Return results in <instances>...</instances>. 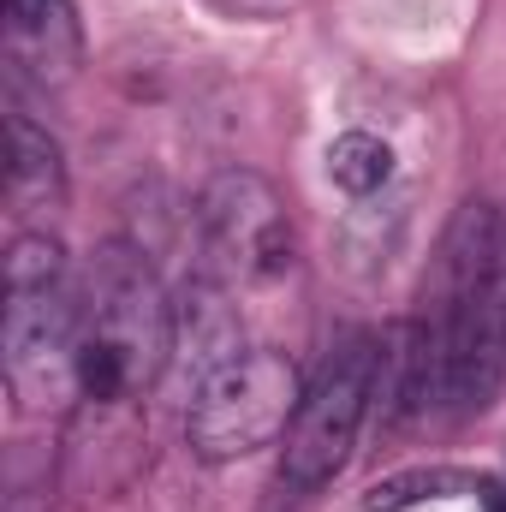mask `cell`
Returning a JSON list of instances; mask_svg holds the SVG:
<instances>
[{"label":"cell","instance_id":"obj_1","mask_svg":"<svg viewBox=\"0 0 506 512\" xmlns=\"http://www.w3.org/2000/svg\"><path fill=\"white\" fill-rule=\"evenodd\" d=\"M298 370L292 358L280 352H239L233 364H221L209 382L191 393V411H185V435H191V453L209 459V465H227V459H245L256 447H268L274 435L292 429L298 417Z\"/></svg>","mask_w":506,"mask_h":512},{"label":"cell","instance_id":"obj_2","mask_svg":"<svg viewBox=\"0 0 506 512\" xmlns=\"http://www.w3.org/2000/svg\"><path fill=\"white\" fill-rule=\"evenodd\" d=\"M376 376H381V340L352 334L322 364V376L304 387L298 417L286 429V453H280V477L292 489H322L346 471V459L358 447V429L370 417V399H376Z\"/></svg>","mask_w":506,"mask_h":512},{"label":"cell","instance_id":"obj_3","mask_svg":"<svg viewBox=\"0 0 506 512\" xmlns=\"http://www.w3.org/2000/svg\"><path fill=\"white\" fill-rule=\"evenodd\" d=\"M78 340H84V298L60 286L6 292L0 316V352H6V387L18 405H48L60 387H78Z\"/></svg>","mask_w":506,"mask_h":512},{"label":"cell","instance_id":"obj_4","mask_svg":"<svg viewBox=\"0 0 506 512\" xmlns=\"http://www.w3.org/2000/svg\"><path fill=\"white\" fill-rule=\"evenodd\" d=\"M84 340H108L120 346L137 370V382L149 370H167V352H173V304L161 298L155 274L143 268V256L126 245H108V251L90 262V280H84Z\"/></svg>","mask_w":506,"mask_h":512},{"label":"cell","instance_id":"obj_5","mask_svg":"<svg viewBox=\"0 0 506 512\" xmlns=\"http://www.w3.org/2000/svg\"><path fill=\"white\" fill-rule=\"evenodd\" d=\"M197 221H203L209 256L227 274H239V280H274V274L292 268L286 215H280L274 191L256 173H221V179H209V191L197 203Z\"/></svg>","mask_w":506,"mask_h":512},{"label":"cell","instance_id":"obj_6","mask_svg":"<svg viewBox=\"0 0 506 512\" xmlns=\"http://www.w3.org/2000/svg\"><path fill=\"white\" fill-rule=\"evenodd\" d=\"M239 352L245 346H239V316H233L227 292L215 280H191L173 298V352H167V370L179 382H191V393H197L221 364H233Z\"/></svg>","mask_w":506,"mask_h":512},{"label":"cell","instance_id":"obj_7","mask_svg":"<svg viewBox=\"0 0 506 512\" xmlns=\"http://www.w3.org/2000/svg\"><path fill=\"white\" fill-rule=\"evenodd\" d=\"M6 137H12V161H6V197L12 209H48L60 203V149L48 131H36L24 114L6 120Z\"/></svg>","mask_w":506,"mask_h":512},{"label":"cell","instance_id":"obj_8","mask_svg":"<svg viewBox=\"0 0 506 512\" xmlns=\"http://www.w3.org/2000/svg\"><path fill=\"white\" fill-rule=\"evenodd\" d=\"M328 179L352 197H370L393 179V149L370 131H346V137L328 143Z\"/></svg>","mask_w":506,"mask_h":512},{"label":"cell","instance_id":"obj_9","mask_svg":"<svg viewBox=\"0 0 506 512\" xmlns=\"http://www.w3.org/2000/svg\"><path fill=\"white\" fill-rule=\"evenodd\" d=\"M453 489H465V477H459V471H441V465H417V471H399V477L376 483V489L364 495V512H405V507H417V501L453 495Z\"/></svg>","mask_w":506,"mask_h":512},{"label":"cell","instance_id":"obj_10","mask_svg":"<svg viewBox=\"0 0 506 512\" xmlns=\"http://www.w3.org/2000/svg\"><path fill=\"white\" fill-rule=\"evenodd\" d=\"M66 262L60 245L48 233H18L12 251H6V292H36V286H60Z\"/></svg>","mask_w":506,"mask_h":512},{"label":"cell","instance_id":"obj_11","mask_svg":"<svg viewBox=\"0 0 506 512\" xmlns=\"http://www.w3.org/2000/svg\"><path fill=\"white\" fill-rule=\"evenodd\" d=\"M483 507H489V512H506V477L483 483Z\"/></svg>","mask_w":506,"mask_h":512},{"label":"cell","instance_id":"obj_12","mask_svg":"<svg viewBox=\"0 0 506 512\" xmlns=\"http://www.w3.org/2000/svg\"><path fill=\"white\" fill-rule=\"evenodd\" d=\"M36 6H66V0H36Z\"/></svg>","mask_w":506,"mask_h":512}]
</instances>
